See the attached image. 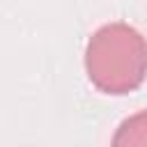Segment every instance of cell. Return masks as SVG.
I'll return each instance as SVG.
<instances>
[{
    "label": "cell",
    "instance_id": "2",
    "mask_svg": "<svg viewBox=\"0 0 147 147\" xmlns=\"http://www.w3.org/2000/svg\"><path fill=\"white\" fill-rule=\"evenodd\" d=\"M113 147H147V108L129 115L115 129Z\"/></svg>",
    "mask_w": 147,
    "mask_h": 147
},
{
    "label": "cell",
    "instance_id": "1",
    "mask_svg": "<svg viewBox=\"0 0 147 147\" xmlns=\"http://www.w3.org/2000/svg\"><path fill=\"white\" fill-rule=\"evenodd\" d=\"M85 71L90 83L106 94H126L147 76V41L129 23L101 25L87 41Z\"/></svg>",
    "mask_w": 147,
    "mask_h": 147
}]
</instances>
